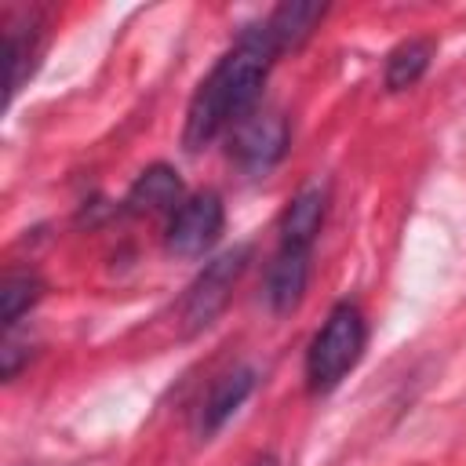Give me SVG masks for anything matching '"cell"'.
I'll return each instance as SVG.
<instances>
[{
	"mask_svg": "<svg viewBox=\"0 0 466 466\" xmlns=\"http://www.w3.org/2000/svg\"><path fill=\"white\" fill-rule=\"evenodd\" d=\"M277 55L280 51L266 22L240 33V40L215 62V69L200 80V87L189 98L186 131H182L186 149L193 153L204 149L215 135H222L226 127H237V120H244L255 109V98Z\"/></svg>",
	"mask_w": 466,
	"mask_h": 466,
	"instance_id": "obj_1",
	"label": "cell"
},
{
	"mask_svg": "<svg viewBox=\"0 0 466 466\" xmlns=\"http://www.w3.org/2000/svg\"><path fill=\"white\" fill-rule=\"evenodd\" d=\"M364 353V317L357 306L339 302L306 350V382L313 393L335 390Z\"/></svg>",
	"mask_w": 466,
	"mask_h": 466,
	"instance_id": "obj_2",
	"label": "cell"
},
{
	"mask_svg": "<svg viewBox=\"0 0 466 466\" xmlns=\"http://www.w3.org/2000/svg\"><path fill=\"white\" fill-rule=\"evenodd\" d=\"M248 255H251V248L240 244V248L222 251L218 258H211L200 269V277L189 284L186 302H182V324H186V331H200V328H208L222 313V306L229 302L233 284L240 280V273L248 266Z\"/></svg>",
	"mask_w": 466,
	"mask_h": 466,
	"instance_id": "obj_3",
	"label": "cell"
},
{
	"mask_svg": "<svg viewBox=\"0 0 466 466\" xmlns=\"http://www.w3.org/2000/svg\"><path fill=\"white\" fill-rule=\"evenodd\" d=\"M288 146V124L277 109H251L244 120H237L233 127V146L229 153L237 157V164L251 175H266Z\"/></svg>",
	"mask_w": 466,
	"mask_h": 466,
	"instance_id": "obj_4",
	"label": "cell"
},
{
	"mask_svg": "<svg viewBox=\"0 0 466 466\" xmlns=\"http://www.w3.org/2000/svg\"><path fill=\"white\" fill-rule=\"evenodd\" d=\"M222 200L218 193H197L189 197L175 215H171V226H167V251L178 255V258H200L204 251L215 248L218 233H222Z\"/></svg>",
	"mask_w": 466,
	"mask_h": 466,
	"instance_id": "obj_5",
	"label": "cell"
},
{
	"mask_svg": "<svg viewBox=\"0 0 466 466\" xmlns=\"http://www.w3.org/2000/svg\"><path fill=\"white\" fill-rule=\"evenodd\" d=\"M306 280H309V248L299 244H280V251L273 255L269 269H266V302L273 313H291L302 295H306Z\"/></svg>",
	"mask_w": 466,
	"mask_h": 466,
	"instance_id": "obj_6",
	"label": "cell"
},
{
	"mask_svg": "<svg viewBox=\"0 0 466 466\" xmlns=\"http://www.w3.org/2000/svg\"><path fill=\"white\" fill-rule=\"evenodd\" d=\"M186 200H182V178H178V171L175 167H167V164H153V167H146L135 182H131V189H127V197H124V208L131 211V215H160V211H178Z\"/></svg>",
	"mask_w": 466,
	"mask_h": 466,
	"instance_id": "obj_7",
	"label": "cell"
},
{
	"mask_svg": "<svg viewBox=\"0 0 466 466\" xmlns=\"http://www.w3.org/2000/svg\"><path fill=\"white\" fill-rule=\"evenodd\" d=\"M324 208H328V193H324V186H302V189L291 197L288 211H284V222H280V244L309 248L313 237L320 233Z\"/></svg>",
	"mask_w": 466,
	"mask_h": 466,
	"instance_id": "obj_8",
	"label": "cell"
},
{
	"mask_svg": "<svg viewBox=\"0 0 466 466\" xmlns=\"http://www.w3.org/2000/svg\"><path fill=\"white\" fill-rule=\"evenodd\" d=\"M251 386H255V371H251V368H237V371L222 375V379L211 386V393H208V400H204V408H200V433H204V437L215 433V430L244 404V397L251 393Z\"/></svg>",
	"mask_w": 466,
	"mask_h": 466,
	"instance_id": "obj_9",
	"label": "cell"
},
{
	"mask_svg": "<svg viewBox=\"0 0 466 466\" xmlns=\"http://www.w3.org/2000/svg\"><path fill=\"white\" fill-rule=\"evenodd\" d=\"M320 18H324V4L291 0V4H280V7L269 15L266 29H269L277 51H288V47H299V44L313 33V25H317Z\"/></svg>",
	"mask_w": 466,
	"mask_h": 466,
	"instance_id": "obj_10",
	"label": "cell"
},
{
	"mask_svg": "<svg viewBox=\"0 0 466 466\" xmlns=\"http://www.w3.org/2000/svg\"><path fill=\"white\" fill-rule=\"evenodd\" d=\"M430 55H433V44L430 40H404V44H397L390 51V58H386V87L390 91L411 87L426 73Z\"/></svg>",
	"mask_w": 466,
	"mask_h": 466,
	"instance_id": "obj_11",
	"label": "cell"
},
{
	"mask_svg": "<svg viewBox=\"0 0 466 466\" xmlns=\"http://www.w3.org/2000/svg\"><path fill=\"white\" fill-rule=\"evenodd\" d=\"M36 299H40V280L29 277V273H11V277L4 280V288H0V317H4V324L15 328L18 317H22Z\"/></svg>",
	"mask_w": 466,
	"mask_h": 466,
	"instance_id": "obj_12",
	"label": "cell"
},
{
	"mask_svg": "<svg viewBox=\"0 0 466 466\" xmlns=\"http://www.w3.org/2000/svg\"><path fill=\"white\" fill-rule=\"evenodd\" d=\"M4 55H7V98L22 87L25 73L33 69V36L29 33H18V29H7V44H4Z\"/></svg>",
	"mask_w": 466,
	"mask_h": 466,
	"instance_id": "obj_13",
	"label": "cell"
},
{
	"mask_svg": "<svg viewBox=\"0 0 466 466\" xmlns=\"http://www.w3.org/2000/svg\"><path fill=\"white\" fill-rule=\"evenodd\" d=\"M255 466H277V462H273V459H269V455H266V459H258V462H255Z\"/></svg>",
	"mask_w": 466,
	"mask_h": 466,
	"instance_id": "obj_14",
	"label": "cell"
}]
</instances>
